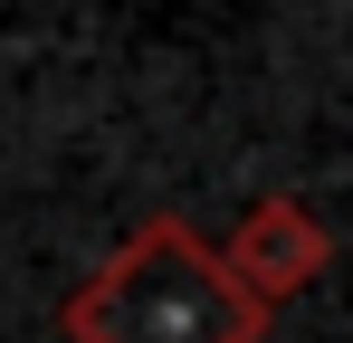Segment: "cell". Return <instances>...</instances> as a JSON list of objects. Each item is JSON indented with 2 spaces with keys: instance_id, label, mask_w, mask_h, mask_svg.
I'll list each match as a JSON object with an SVG mask.
<instances>
[{
  "instance_id": "obj_2",
  "label": "cell",
  "mask_w": 353,
  "mask_h": 343,
  "mask_svg": "<svg viewBox=\"0 0 353 343\" xmlns=\"http://www.w3.org/2000/svg\"><path fill=\"white\" fill-rule=\"evenodd\" d=\"M325 258H334V238H325V220L305 210V200H258L248 220L230 229V248H220V267H230L239 286H248V305H287L296 286L325 277Z\"/></svg>"
},
{
  "instance_id": "obj_1",
  "label": "cell",
  "mask_w": 353,
  "mask_h": 343,
  "mask_svg": "<svg viewBox=\"0 0 353 343\" xmlns=\"http://www.w3.org/2000/svg\"><path fill=\"white\" fill-rule=\"evenodd\" d=\"M268 305L220 267L191 220H143L96 277L67 295V343H258Z\"/></svg>"
}]
</instances>
